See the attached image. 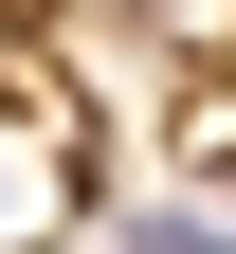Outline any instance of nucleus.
I'll return each mask as SVG.
<instances>
[{
    "instance_id": "f257e3e1",
    "label": "nucleus",
    "mask_w": 236,
    "mask_h": 254,
    "mask_svg": "<svg viewBox=\"0 0 236 254\" xmlns=\"http://www.w3.org/2000/svg\"><path fill=\"white\" fill-rule=\"evenodd\" d=\"M73 218V127L55 109H0V254H37Z\"/></svg>"
},
{
    "instance_id": "f03ea898",
    "label": "nucleus",
    "mask_w": 236,
    "mask_h": 254,
    "mask_svg": "<svg viewBox=\"0 0 236 254\" xmlns=\"http://www.w3.org/2000/svg\"><path fill=\"white\" fill-rule=\"evenodd\" d=\"M146 254H236V236H218V218H146Z\"/></svg>"
},
{
    "instance_id": "7ed1b4c3",
    "label": "nucleus",
    "mask_w": 236,
    "mask_h": 254,
    "mask_svg": "<svg viewBox=\"0 0 236 254\" xmlns=\"http://www.w3.org/2000/svg\"><path fill=\"white\" fill-rule=\"evenodd\" d=\"M218 145H236V109H218Z\"/></svg>"
}]
</instances>
